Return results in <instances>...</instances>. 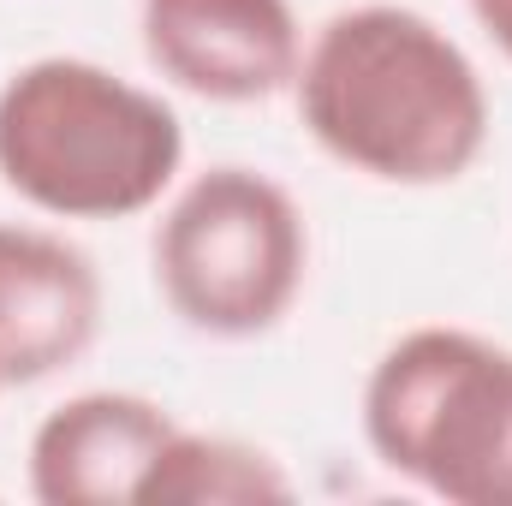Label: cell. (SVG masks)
Wrapping results in <instances>:
<instances>
[{"label":"cell","instance_id":"obj_10","mask_svg":"<svg viewBox=\"0 0 512 506\" xmlns=\"http://www.w3.org/2000/svg\"><path fill=\"white\" fill-rule=\"evenodd\" d=\"M0 393H6V376H0Z\"/></svg>","mask_w":512,"mask_h":506},{"label":"cell","instance_id":"obj_9","mask_svg":"<svg viewBox=\"0 0 512 506\" xmlns=\"http://www.w3.org/2000/svg\"><path fill=\"white\" fill-rule=\"evenodd\" d=\"M471 12H477V24L495 36V48L512 60V0H471Z\"/></svg>","mask_w":512,"mask_h":506},{"label":"cell","instance_id":"obj_7","mask_svg":"<svg viewBox=\"0 0 512 506\" xmlns=\"http://www.w3.org/2000/svg\"><path fill=\"white\" fill-rule=\"evenodd\" d=\"M173 411L149 393L96 387L54 405L30 435V495L42 506L137 501L143 471L173 435Z\"/></svg>","mask_w":512,"mask_h":506},{"label":"cell","instance_id":"obj_6","mask_svg":"<svg viewBox=\"0 0 512 506\" xmlns=\"http://www.w3.org/2000/svg\"><path fill=\"white\" fill-rule=\"evenodd\" d=\"M102 334V274L66 233L0 221V376L6 387L72 370Z\"/></svg>","mask_w":512,"mask_h":506},{"label":"cell","instance_id":"obj_1","mask_svg":"<svg viewBox=\"0 0 512 506\" xmlns=\"http://www.w3.org/2000/svg\"><path fill=\"white\" fill-rule=\"evenodd\" d=\"M304 131L376 185H453L489 149L477 60L417 6L364 0L334 12L292 78Z\"/></svg>","mask_w":512,"mask_h":506},{"label":"cell","instance_id":"obj_2","mask_svg":"<svg viewBox=\"0 0 512 506\" xmlns=\"http://www.w3.org/2000/svg\"><path fill=\"white\" fill-rule=\"evenodd\" d=\"M185 167L179 114L120 72L48 54L0 84V185L54 221H131Z\"/></svg>","mask_w":512,"mask_h":506},{"label":"cell","instance_id":"obj_3","mask_svg":"<svg viewBox=\"0 0 512 506\" xmlns=\"http://www.w3.org/2000/svg\"><path fill=\"white\" fill-rule=\"evenodd\" d=\"M364 441L393 477L447 506H512V346L411 328L364 381Z\"/></svg>","mask_w":512,"mask_h":506},{"label":"cell","instance_id":"obj_4","mask_svg":"<svg viewBox=\"0 0 512 506\" xmlns=\"http://www.w3.org/2000/svg\"><path fill=\"white\" fill-rule=\"evenodd\" d=\"M155 286L209 340H256L286 322L310 274V227L292 191L256 167L197 173L155 221Z\"/></svg>","mask_w":512,"mask_h":506},{"label":"cell","instance_id":"obj_5","mask_svg":"<svg viewBox=\"0 0 512 506\" xmlns=\"http://www.w3.org/2000/svg\"><path fill=\"white\" fill-rule=\"evenodd\" d=\"M137 36L149 66L203 102H268L304 66V24L292 0H143Z\"/></svg>","mask_w":512,"mask_h":506},{"label":"cell","instance_id":"obj_8","mask_svg":"<svg viewBox=\"0 0 512 506\" xmlns=\"http://www.w3.org/2000/svg\"><path fill=\"white\" fill-rule=\"evenodd\" d=\"M292 501V477L280 471L274 453L233 435H203V429H173L155 465L137 483V506H268Z\"/></svg>","mask_w":512,"mask_h":506}]
</instances>
